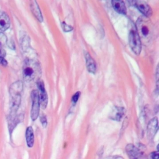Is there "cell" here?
Segmentation results:
<instances>
[{
	"mask_svg": "<svg viewBox=\"0 0 159 159\" xmlns=\"http://www.w3.org/2000/svg\"><path fill=\"white\" fill-rule=\"evenodd\" d=\"M0 64L6 66V65H7V62L6 61V60L3 57H0Z\"/></svg>",
	"mask_w": 159,
	"mask_h": 159,
	"instance_id": "obj_20",
	"label": "cell"
},
{
	"mask_svg": "<svg viewBox=\"0 0 159 159\" xmlns=\"http://www.w3.org/2000/svg\"><path fill=\"white\" fill-rule=\"evenodd\" d=\"M134 5L147 17H148L152 14V10L150 6L143 1H132Z\"/></svg>",
	"mask_w": 159,
	"mask_h": 159,
	"instance_id": "obj_6",
	"label": "cell"
},
{
	"mask_svg": "<svg viewBox=\"0 0 159 159\" xmlns=\"http://www.w3.org/2000/svg\"><path fill=\"white\" fill-rule=\"evenodd\" d=\"M158 130V120L154 117L150 120L147 126V134L148 137L153 138Z\"/></svg>",
	"mask_w": 159,
	"mask_h": 159,
	"instance_id": "obj_8",
	"label": "cell"
},
{
	"mask_svg": "<svg viewBox=\"0 0 159 159\" xmlns=\"http://www.w3.org/2000/svg\"><path fill=\"white\" fill-rule=\"evenodd\" d=\"M152 25V23L147 19L140 17L138 19L135 26L137 30H139V32H137L139 37L141 35L143 39L149 40L153 32Z\"/></svg>",
	"mask_w": 159,
	"mask_h": 159,
	"instance_id": "obj_2",
	"label": "cell"
},
{
	"mask_svg": "<svg viewBox=\"0 0 159 159\" xmlns=\"http://www.w3.org/2000/svg\"><path fill=\"white\" fill-rule=\"evenodd\" d=\"M80 91H77L75 94H74V95L72 97V101H73V103H76L78 101V100L80 98Z\"/></svg>",
	"mask_w": 159,
	"mask_h": 159,
	"instance_id": "obj_18",
	"label": "cell"
},
{
	"mask_svg": "<svg viewBox=\"0 0 159 159\" xmlns=\"http://www.w3.org/2000/svg\"><path fill=\"white\" fill-rule=\"evenodd\" d=\"M37 86L39 89L40 90V93H39L40 106H41L42 108L44 109L47 106L48 96L45 91L43 81L41 80H39V81H37Z\"/></svg>",
	"mask_w": 159,
	"mask_h": 159,
	"instance_id": "obj_5",
	"label": "cell"
},
{
	"mask_svg": "<svg viewBox=\"0 0 159 159\" xmlns=\"http://www.w3.org/2000/svg\"><path fill=\"white\" fill-rule=\"evenodd\" d=\"M124 114H125V108L122 107L115 106L113 108L109 117L112 120L119 121L123 117V116H124Z\"/></svg>",
	"mask_w": 159,
	"mask_h": 159,
	"instance_id": "obj_7",
	"label": "cell"
},
{
	"mask_svg": "<svg viewBox=\"0 0 159 159\" xmlns=\"http://www.w3.org/2000/svg\"><path fill=\"white\" fill-rule=\"evenodd\" d=\"M25 138L27 145L29 147L31 148L33 147L34 143V131L32 127H28L26 130L25 133Z\"/></svg>",
	"mask_w": 159,
	"mask_h": 159,
	"instance_id": "obj_14",
	"label": "cell"
},
{
	"mask_svg": "<svg viewBox=\"0 0 159 159\" xmlns=\"http://www.w3.org/2000/svg\"><path fill=\"white\" fill-rule=\"evenodd\" d=\"M10 20L7 15L5 13L0 14V30L4 31L9 28Z\"/></svg>",
	"mask_w": 159,
	"mask_h": 159,
	"instance_id": "obj_13",
	"label": "cell"
},
{
	"mask_svg": "<svg viewBox=\"0 0 159 159\" xmlns=\"http://www.w3.org/2000/svg\"><path fill=\"white\" fill-rule=\"evenodd\" d=\"M23 75L25 80L30 81L40 75V67L39 63L33 60H27L24 65Z\"/></svg>",
	"mask_w": 159,
	"mask_h": 159,
	"instance_id": "obj_1",
	"label": "cell"
},
{
	"mask_svg": "<svg viewBox=\"0 0 159 159\" xmlns=\"http://www.w3.org/2000/svg\"><path fill=\"white\" fill-rule=\"evenodd\" d=\"M129 43L132 51L136 55H139L142 50V42L135 26L130 28L129 34Z\"/></svg>",
	"mask_w": 159,
	"mask_h": 159,
	"instance_id": "obj_3",
	"label": "cell"
},
{
	"mask_svg": "<svg viewBox=\"0 0 159 159\" xmlns=\"http://www.w3.org/2000/svg\"><path fill=\"white\" fill-rule=\"evenodd\" d=\"M84 57L86 59V67L88 69V71L93 74H94L96 71V66L95 61L91 57V56L89 55V53L86 52L84 53Z\"/></svg>",
	"mask_w": 159,
	"mask_h": 159,
	"instance_id": "obj_9",
	"label": "cell"
},
{
	"mask_svg": "<svg viewBox=\"0 0 159 159\" xmlns=\"http://www.w3.org/2000/svg\"><path fill=\"white\" fill-rule=\"evenodd\" d=\"M30 7L32 11V12L34 15V16L37 19L39 22L43 21V17L42 16V13L39 7V5L35 1H31L30 2Z\"/></svg>",
	"mask_w": 159,
	"mask_h": 159,
	"instance_id": "obj_10",
	"label": "cell"
},
{
	"mask_svg": "<svg viewBox=\"0 0 159 159\" xmlns=\"http://www.w3.org/2000/svg\"><path fill=\"white\" fill-rule=\"evenodd\" d=\"M31 98L32 101V106L31 109V119L33 120H35L38 117L40 111V103L38 91H32L31 93Z\"/></svg>",
	"mask_w": 159,
	"mask_h": 159,
	"instance_id": "obj_4",
	"label": "cell"
},
{
	"mask_svg": "<svg viewBox=\"0 0 159 159\" xmlns=\"http://www.w3.org/2000/svg\"><path fill=\"white\" fill-rule=\"evenodd\" d=\"M111 2L113 8L116 12L122 14H126V7L124 1L120 0H114L112 1Z\"/></svg>",
	"mask_w": 159,
	"mask_h": 159,
	"instance_id": "obj_11",
	"label": "cell"
},
{
	"mask_svg": "<svg viewBox=\"0 0 159 159\" xmlns=\"http://www.w3.org/2000/svg\"><path fill=\"white\" fill-rule=\"evenodd\" d=\"M40 122L43 125V127H45L47 126V119H46V117L44 115H42L40 117Z\"/></svg>",
	"mask_w": 159,
	"mask_h": 159,
	"instance_id": "obj_19",
	"label": "cell"
},
{
	"mask_svg": "<svg viewBox=\"0 0 159 159\" xmlns=\"http://www.w3.org/2000/svg\"><path fill=\"white\" fill-rule=\"evenodd\" d=\"M61 27L64 32H70L73 29V27L67 24H66L65 22H61Z\"/></svg>",
	"mask_w": 159,
	"mask_h": 159,
	"instance_id": "obj_16",
	"label": "cell"
},
{
	"mask_svg": "<svg viewBox=\"0 0 159 159\" xmlns=\"http://www.w3.org/2000/svg\"><path fill=\"white\" fill-rule=\"evenodd\" d=\"M158 158H159V154L158 151L152 152L148 157V159H158Z\"/></svg>",
	"mask_w": 159,
	"mask_h": 159,
	"instance_id": "obj_17",
	"label": "cell"
},
{
	"mask_svg": "<svg viewBox=\"0 0 159 159\" xmlns=\"http://www.w3.org/2000/svg\"><path fill=\"white\" fill-rule=\"evenodd\" d=\"M6 42H7L6 36L4 34L0 32V48L3 46H4L6 44Z\"/></svg>",
	"mask_w": 159,
	"mask_h": 159,
	"instance_id": "obj_15",
	"label": "cell"
},
{
	"mask_svg": "<svg viewBox=\"0 0 159 159\" xmlns=\"http://www.w3.org/2000/svg\"><path fill=\"white\" fill-rule=\"evenodd\" d=\"M126 151L131 159H136L140 155L139 150L132 144H128L127 145Z\"/></svg>",
	"mask_w": 159,
	"mask_h": 159,
	"instance_id": "obj_12",
	"label": "cell"
}]
</instances>
